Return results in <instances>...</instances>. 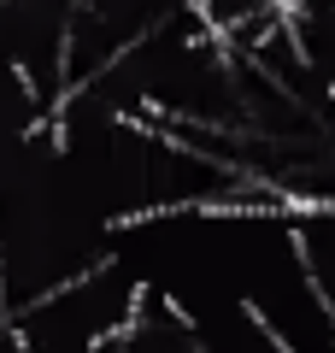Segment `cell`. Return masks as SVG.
<instances>
[{
	"mask_svg": "<svg viewBox=\"0 0 335 353\" xmlns=\"http://www.w3.org/2000/svg\"><path fill=\"white\" fill-rule=\"evenodd\" d=\"M77 0H0V59L12 65L53 112L71 101Z\"/></svg>",
	"mask_w": 335,
	"mask_h": 353,
	"instance_id": "6da1fadb",
	"label": "cell"
},
{
	"mask_svg": "<svg viewBox=\"0 0 335 353\" xmlns=\"http://www.w3.org/2000/svg\"><path fill=\"white\" fill-rule=\"evenodd\" d=\"M118 353H212V347H206V336H200L194 312H188L176 294H165V289L148 283V294H141V306H136V318H130Z\"/></svg>",
	"mask_w": 335,
	"mask_h": 353,
	"instance_id": "7a4b0ae2",
	"label": "cell"
},
{
	"mask_svg": "<svg viewBox=\"0 0 335 353\" xmlns=\"http://www.w3.org/2000/svg\"><path fill=\"white\" fill-rule=\"evenodd\" d=\"M0 353H24V341H18V330H12V318L0 324Z\"/></svg>",
	"mask_w": 335,
	"mask_h": 353,
	"instance_id": "3957f363",
	"label": "cell"
}]
</instances>
